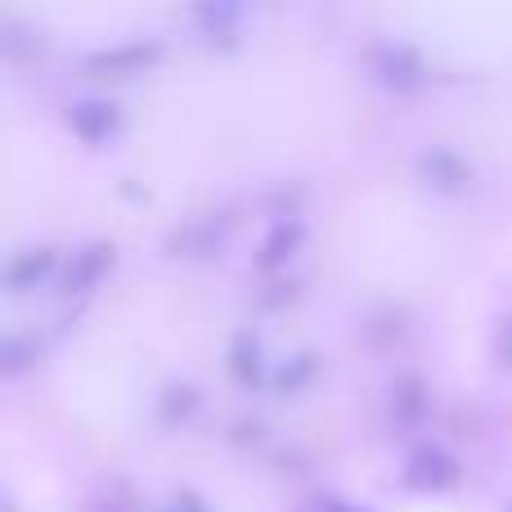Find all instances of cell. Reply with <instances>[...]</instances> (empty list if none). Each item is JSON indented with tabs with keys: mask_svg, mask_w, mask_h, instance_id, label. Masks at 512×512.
<instances>
[{
	"mask_svg": "<svg viewBox=\"0 0 512 512\" xmlns=\"http://www.w3.org/2000/svg\"><path fill=\"white\" fill-rule=\"evenodd\" d=\"M297 248H301V225L297 221H279L261 243V270H279V265H288Z\"/></svg>",
	"mask_w": 512,
	"mask_h": 512,
	"instance_id": "obj_8",
	"label": "cell"
},
{
	"mask_svg": "<svg viewBox=\"0 0 512 512\" xmlns=\"http://www.w3.org/2000/svg\"><path fill=\"white\" fill-rule=\"evenodd\" d=\"M230 373H234V382H243V387L261 382V346H256V337L243 333L239 342H234V351H230Z\"/></svg>",
	"mask_w": 512,
	"mask_h": 512,
	"instance_id": "obj_9",
	"label": "cell"
},
{
	"mask_svg": "<svg viewBox=\"0 0 512 512\" xmlns=\"http://www.w3.org/2000/svg\"><path fill=\"white\" fill-rule=\"evenodd\" d=\"M108 265H113V248H108V243H90V248L77 252V261L68 265V279H63V288H68V292L95 288V283L108 274Z\"/></svg>",
	"mask_w": 512,
	"mask_h": 512,
	"instance_id": "obj_6",
	"label": "cell"
},
{
	"mask_svg": "<svg viewBox=\"0 0 512 512\" xmlns=\"http://www.w3.org/2000/svg\"><path fill=\"white\" fill-rule=\"evenodd\" d=\"M405 481L418 490H445L459 481V468H454V459L441 450H418L405 468Z\"/></svg>",
	"mask_w": 512,
	"mask_h": 512,
	"instance_id": "obj_5",
	"label": "cell"
},
{
	"mask_svg": "<svg viewBox=\"0 0 512 512\" xmlns=\"http://www.w3.org/2000/svg\"><path fill=\"white\" fill-rule=\"evenodd\" d=\"M171 248H180L185 256H207V252H216V234L185 230V234H176V239H171Z\"/></svg>",
	"mask_w": 512,
	"mask_h": 512,
	"instance_id": "obj_12",
	"label": "cell"
},
{
	"mask_svg": "<svg viewBox=\"0 0 512 512\" xmlns=\"http://www.w3.org/2000/svg\"><path fill=\"white\" fill-rule=\"evenodd\" d=\"M23 364H27V346L18 342V337H9V342H5V369H9V373H18Z\"/></svg>",
	"mask_w": 512,
	"mask_h": 512,
	"instance_id": "obj_14",
	"label": "cell"
},
{
	"mask_svg": "<svg viewBox=\"0 0 512 512\" xmlns=\"http://www.w3.org/2000/svg\"><path fill=\"white\" fill-rule=\"evenodd\" d=\"M68 126H72V135H77V140L104 144L108 135L117 131V108L104 104V99H86V104H77L68 113Z\"/></svg>",
	"mask_w": 512,
	"mask_h": 512,
	"instance_id": "obj_4",
	"label": "cell"
},
{
	"mask_svg": "<svg viewBox=\"0 0 512 512\" xmlns=\"http://www.w3.org/2000/svg\"><path fill=\"white\" fill-rule=\"evenodd\" d=\"M50 270H54V252H50V248L18 252L14 261H9V270H5V283H9L14 292H27V288H36V283H41Z\"/></svg>",
	"mask_w": 512,
	"mask_h": 512,
	"instance_id": "obj_7",
	"label": "cell"
},
{
	"mask_svg": "<svg viewBox=\"0 0 512 512\" xmlns=\"http://www.w3.org/2000/svg\"><path fill=\"white\" fill-rule=\"evenodd\" d=\"M310 373H315V355H297V360H292V369L279 373V391H297Z\"/></svg>",
	"mask_w": 512,
	"mask_h": 512,
	"instance_id": "obj_13",
	"label": "cell"
},
{
	"mask_svg": "<svg viewBox=\"0 0 512 512\" xmlns=\"http://www.w3.org/2000/svg\"><path fill=\"white\" fill-rule=\"evenodd\" d=\"M418 176H423L432 189H441V194H459V189H468L472 167L459 158V153L432 149V153H423V158H418Z\"/></svg>",
	"mask_w": 512,
	"mask_h": 512,
	"instance_id": "obj_3",
	"label": "cell"
},
{
	"mask_svg": "<svg viewBox=\"0 0 512 512\" xmlns=\"http://www.w3.org/2000/svg\"><path fill=\"white\" fill-rule=\"evenodd\" d=\"M369 68H373V77L391 90H414V86H423V77H427V63L414 45H378V50L369 54Z\"/></svg>",
	"mask_w": 512,
	"mask_h": 512,
	"instance_id": "obj_1",
	"label": "cell"
},
{
	"mask_svg": "<svg viewBox=\"0 0 512 512\" xmlns=\"http://www.w3.org/2000/svg\"><path fill=\"white\" fill-rule=\"evenodd\" d=\"M176 504H180L176 512H203V504H198V499H194V495H180V499H176Z\"/></svg>",
	"mask_w": 512,
	"mask_h": 512,
	"instance_id": "obj_15",
	"label": "cell"
},
{
	"mask_svg": "<svg viewBox=\"0 0 512 512\" xmlns=\"http://www.w3.org/2000/svg\"><path fill=\"white\" fill-rule=\"evenodd\" d=\"M162 418H167V423H180V418H189L198 409V391L194 387H185V382H180V387H167L162 391Z\"/></svg>",
	"mask_w": 512,
	"mask_h": 512,
	"instance_id": "obj_10",
	"label": "cell"
},
{
	"mask_svg": "<svg viewBox=\"0 0 512 512\" xmlns=\"http://www.w3.org/2000/svg\"><path fill=\"white\" fill-rule=\"evenodd\" d=\"M158 59H162L158 41H126V45H113V50L90 54L86 68L95 72V77H131V72H144Z\"/></svg>",
	"mask_w": 512,
	"mask_h": 512,
	"instance_id": "obj_2",
	"label": "cell"
},
{
	"mask_svg": "<svg viewBox=\"0 0 512 512\" xmlns=\"http://www.w3.org/2000/svg\"><path fill=\"white\" fill-rule=\"evenodd\" d=\"M396 409L405 418H418L423 414V382L418 378H400L396 382Z\"/></svg>",
	"mask_w": 512,
	"mask_h": 512,
	"instance_id": "obj_11",
	"label": "cell"
}]
</instances>
